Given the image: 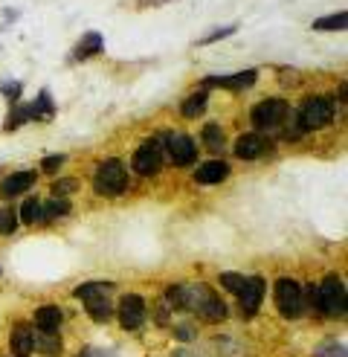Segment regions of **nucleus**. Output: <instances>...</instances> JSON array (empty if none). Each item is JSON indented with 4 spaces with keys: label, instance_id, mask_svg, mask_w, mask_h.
I'll return each instance as SVG.
<instances>
[{
    "label": "nucleus",
    "instance_id": "nucleus-1",
    "mask_svg": "<svg viewBox=\"0 0 348 357\" xmlns=\"http://www.w3.org/2000/svg\"><path fill=\"white\" fill-rule=\"evenodd\" d=\"M128 189V169L119 160H104L93 174V192L102 198H116Z\"/></svg>",
    "mask_w": 348,
    "mask_h": 357
},
{
    "label": "nucleus",
    "instance_id": "nucleus-2",
    "mask_svg": "<svg viewBox=\"0 0 348 357\" xmlns=\"http://www.w3.org/2000/svg\"><path fill=\"white\" fill-rule=\"evenodd\" d=\"M296 119H299L302 131L325 128V125H331V119H334V99H328V96H310V99H305Z\"/></svg>",
    "mask_w": 348,
    "mask_h": 357
},
{
    "label": "nucleus",
    "instance_id": "nucleus-3",
    "mask_svg": "<svg viewBox=\"0 0 348 357\" xmlns=\"http://www.w3.org/2000/svg\"><path fill=\"white\" fill-rule=\"evenodd\" d=\"M317 311L328 317L345 314V284L340 276H325L322 284H317Z\"/></svg>",
    "mask_w": 348,
    "mask_h": 357
},
{
    "label": "nucleus",
    "instance_id": "nucleus-4",
    "mask_svg": "<svg viewBox=\"0 0 348 357\" xmlns=\"http://www.w3.org/2000/svg\"><path fill=\"white\" fill-rule=\"evenodd\" d=\"M276 305L282 311V317L296 319L305 314V296H302V284L293 279H278L276 282Z\"/></svg>",
    "mask_w": 348,
    "mask_h": 357
},
{
    "label": "nucleus",
    "instance_id": "nucleus-5",
    "mask_svg": "<svg viewBox=\"0 0 348 357\" xmlns=\"http://www.w3.org/2000/svg\"><path fill=\"white\" fill-rule=\"evenodd\" d=\"M287 114H290V108L285 99H264L253 108V125L258 131H276L278 125L287 119Z\"/></svg>",
    "mask_w": 348,
    "mask_h": 357
},
{
    "label": "nucleus",
    "instance_id": "nucleus-6",
    "mask_svg": "<svg viewBox=\"0 0 348 357\" xmlns=\"http://www.w3.org/2000/svg\"><path fill=\"white\" fill-rule=\"evenodd\" d=\"M131 166H134L136 174H143V177H151V174L160 172V166H163V149H160V142H157V139L143 142V146L134 151Z\"/></svg>",
    "mask_w": 348,
    "mask_h": 357
},
{
    "label": "nucleus",
    "instance_id": "nucleus-7",
    "mask_svg": "<svg viewBox=\"0 0 348 357\" xmlns=\"http://www.w3.org/2000/svg\"><path fill=\"white\" fill-rule=\"evenodd\" d=\"M261 299H264V279L261 276H250L244 279L241 291H238V302H241V314L253 317L261 308Z\"/></svg>",
    "mask_w": 348,
    "mask_h": 357
},
{
    "label": "nucleus",
    "instance_id": "nucleus-8",
    "mask_svg": "<svg viewBox=\"0 0 348 357\" xmlns=\"http://www.w3.org/2000/svg\"><path fill=\"white\" fill-rule=\"evenodd\" d=\"M119 323H122V328H128V331H134V328H139L145 323V302H143V296H136V294L122 296V302H119Z\"/></svg>",
    "mask_w": 348,
    "mask_h": 357
},
{
    "label": "nucleus",
    "instance_id": "nucleus-9",
    "mask_svg": "<svg viewBox=\"0 0 348 357\" xmlns=\"http://www.w3.org/2000/svg\"><path fill=\"white\" fill-rule=\"evenodd\" d=\"M168 157L174 166H191L198 160V146L195 139L186 134H171L168 137Z\"/></svg>",
    "mask_w": 348,
    "mask_h": 357
},
{
    "label": "nucleus",
    "instance_id": "nucleus-10",
    "mask_svg": "<svg viewBox=\"0 0 348 357\" xmlns=\"http://www.w3.org/2000/svg\"><path fill=\"white\" fill-rule=\"evenodd\" d=\"M267 149H270V142L261 134H241L235 139V157H241V160H255V157L264 154Z\"/></svg>",
    "mask_w": 348,
    "mask_h": 357
},
{
    "label": "nucleus",
    "instance_id": "nucleus-11",
    "mask_svg": "<svg viewBox=\"0 0 348 357\" xmlns=\"http://www.w3.org/2000/svg\"><path fill=\"white\" fill-rule=\"evenodd\" d=\"M32 186H35V172H15L0 183V198H15V195L29 192Z\"/></svg>",
    "mask_w": 348,
    "mask_h": 357
},
{
    "label": "nucleus",
    "instance_id": "nucleus-12",
    "mask_svg": "<svg viewBox=\"0 0 348 357\" xmlns=\"http://www.w3.org/2000/svg\"><path fill=\"white\" fill-rule=\"evenodd\" d=\"M255 79H258L255 70H244V73H235V76H209L206 84L226 87V91H244V87H253Z\"/></svg>",
    "mask_w": 348,
    "mask_h": 357
},
{
    "label": "nucleus",
    "instance_id": "nucleus-13",
    "mask_svg": "<svg viewBox=\"0 0 348 357\" xmlns=\"http://www.w3.org/2000/svg\"><path fill=\"white\" fill-rule=\"evenodd\" d=\"M226 177H230V166H226L223 160H209V163L198 166V172H195V181L203 183V186L221 183V181H226Z\"/></svg>",
    "mask_w": 348,
    "mask_h": 357
},
{
    "label": "nucleus",
    "instance_id": "nucleus-14",
    "mask_svg": "<svg viewBox=\"0 0 348 357\" xmlns=\"http://www.w3.org/2000/svg\"><path fill=\"white\" fill-rule=\"evenodd\" d=\"M32 343H35V334H32L29 326H15V328H12V334H9V349H12L15 357H29L32 349H35Z\"/></svg>",
    "mask_w": 348,
    "mask_h": 357
},
{
    "label": "nucleus",
    "instance_id": "nucleus-15",
    "mask_svg": "<svg viewBox=\"0 0 348 357\" xmlns=\"http://www.w3.org/2000/svg\"><path fill=\"white\" fill-rule=\"evenodd\" d=\"M61 317L64 314H61L58 305H44V308L35 311V328H38V331H58Z\"/></svg>",
    "mask_w": 348,
    "mask_h": 357
},
{
    "label": "nucleus",
    "instance_id": "nucleus-16",
    "mask_svg": "<svg viewBox=\"0 0 348 357\" xmlns=\"http://www.w3.org/2000/svg\"><path fill=\"white\" fill-rule=\"evenodd\" d=\"M104 50V38L99 32H87L84 38L79 41V47H76V52L73 56L79 59V61H84V59H90V56H99V52Z\"/></svg>",
    "mask_w": 348,
    "mask_h": 357
},
{
    "label": "nucleus",
    "instance_id": "nucleus-17",
    "mask_svg": "<svg viewBox=\"0 0 348 357\" xmlns=\"http://www.w3.org/2000/svg\"><path fill=\"white\" fill-rule=\"evenodd\" d=\"M166 302L174 311H191V284H171Z\"/></svg>",
    "mask_w": 348,
    "mask_h": 357
},
{
    "label": "nucleus",
    "instance_id": "nucleus-18",
    "mask_svg": "<svg viewBox=\"0 0 348 357\" xmlns=\"http://www.w3.org/2000/svg\"><path fill=\"white\" fill-rule=\"evenodd\" d=\"M198 314L206 319V323H221V319H226V305H223V299H218L215 294H209L203 299V305L198 308Z\"/></svg>",
    "mask_w": 348,
    "mask_h": 357
},
{
    "label": "nucleus",
    "instance_id": "nucleus-19",
    "mask_svg": "<svg viewBox=\"0 0 348 357\" xmlns=\"http://www.w3.org/2000/svg\"><path fill=\"white\" fill-rule=\"evenodd\" d=\"M26 111H29V119H52V114H56V105H52V96L49 91H41L38 99H35L32 105H26Z\"/></svg>",
    "mask_w": 348,
    "mask_h": 357
},
{
    "label": "nucleus",
    "instance_id": "nucleus-20",
    "mask_svg": "<svg viewBox=\"0 0 348 357\" xmlns=\"http://www.w3.org/2000/svg\"><path fill=\"white\" fill-rule=\"evenodd\" d=\"M32 346L38 349L41 354H47V357H56V354H61V337L56 331H41V334H35Z\"/></svg>",
    "mask_w": 348,
    "mask_h": 357
},
{
    "label": "nucleus",
    "instance_id": "nucleus-21",
    "mask_svg": "<svg viewBox=\"0 0 348 357\" xmlns=\"http://www.w3.org/2000/svg\"><path fill=\"white\" fill-rule=\"evenodd\" d=\"M87 314H90V319H96V323H108V319L113 317V305L108 302V296L87 299Z\"/></svg>",
    "mask_w": 348,
    "mask_h": 357
},
{
    "label": "nucleus",
    "instance_id": "nucleus-22",
    "mask_svg": "<svg viewBox=\"0 0 348 357\" xmlns=\"http://www.w3.org/2000/svg\"><path fill=\"white\" fill-rule=\"evenodd\" d=\"M111 288H113L111 282H84V284H79V288H76V296L84 299V302L87 299H99V296H108Z\"/></svg>",
    "mask_w": 348,
    "mask_h": 357
},
{
    "label": "nucleus",
    "instance_id": "nucleus-23",
    "mask_svg": "<svg viewBox=\"0 0 348 357\" xmlns=\"http://www.w3.org/2000/svg\"><path fill=\"white\" fill-rule=\"evenodd\" d=\"M206 102H209V96H206V91H200V93H191L186 102H183V116L186 119H195V116H200L203 111H206Z\"/></svg>",
    "mask_w": 348,
    "mask_h": 357
},
{
    "label": "nucleus",
    "instance_id": "nucleus-24",
    "mask_svg": "<svg viewBox=\"0 0 348 357\" xmlns=\"http://www.w3.org/2000/svg\"><path fill=\"white\" fill-rule=\"evenodd\" d=\"M203 146L209 151H221L223 149V131H221V125H215V122L203 125Z\"/></svg>",
    "mask_w": 348,
    "mask_h": 357
},
{
    "label": "nucleus",
    "instance_id": "nucleus-25",
    "mask_svg": "<svg viewBox=\"0 0 348 357\" xmlns=\"http://www.w3.org/2000/svg\"><path fill=\"white\" fill-rule=\"evenodd\" d=\"M44 218H64L70 215V201L67 198H52L49 204H41Z\"/></svg>",
    "mask_w": 348,
    "mask_h": 357
},
{
    "label": "nucleus",
    "instance_id": "nucleus-26",
    "mask_svg": "<svg viewBox=\"0 0 348 357\" xmlns=\"http://www.w3.org/2000/svg\"><path fill=\"white\" fill-rule=\"evenodd\" d=\"M348 24V15L345 12H337V15H328V17H319V21H313V29L317 32H325V29H345Z\"/></svg>",
    "mask_w": 348,
    "mask_h": 357
},
{
    "label": "nucleus",
    "instance_id": "nucleus-27",
    "mask_svg": "<svg viewBox=\"0 0 348 357\" xmlns=\"http://www.w3.org/2000/svg\"><path fill=\"white\" fill-rule=\"evenodd\" d=\"M17 218L21 221H26V224H35V221H44V212H41V204L38 201H26L24 206H21V212H17Z\"/></svg>",
    "mask_w": 348,
    "mask_h": 357
},
{
    "label": "nucleus",
    "instance_id": "nucleus-28",
    "mask_svg": "<svg viewBox=\"0 0 348 357\" xmlns=\"http://www.w3.org/2000/svg\"><path fill=\"white\" fill-rule=\"evenodd\" d=\"M26 119H29L26 105H17V102H15V108H12V111H9V116H6V131H17Z\"/></svg>",
    "mask_w": 348,
    "mask_h": 357
},
{
    "label": "nucleus",
    "instance_id": "nucleus-29",
    "mask_svg": "<svg viewBox=\"0 0 348 357\" xmlns=\"http://www.w3.org/2000/svg\"><path fill=\"white\" fill-rule=\"evenodd\" d=\"M17 229V212L15 209H3L0 212V236H12Z\"/></svg>",
    "mask_w": 348,
    "mask_h": 357
},
{
    "label": "nucleus",
    "instance_id": "nucleus-30",
    "mask_svg": "<svg viewBox=\"0 0 348 357\" xmlns=\"http://www.w3.org/2000/svg\"><path fill=\"white\" fill-rule=\"evenodd\" d=\"M79 189V181H73V177H64V181H56L52 183V198H67L70 192Z\"/></svg>",
    "mask_w": 348,
    "mask_h": 357
},
{
    "label": "nucleus",
    "instance_id": "nucleus-31",
    "mask_svg": "<svg viewBox=\"0 0 348 357\" xmlns=\"http://www.w3.org/2000/svg\"><path fill=\"white\" fill-rule=\"evenodd\" d=\"M317 357H345V346L337 343V340H331V343H322L317 349Z\"/></svg>",
    "mask_w": 348,
    "mask_h": 357
},
{
    "label": "nucleus",
    "instance_id": "nucleus-32",
    "mask_svg": "<svg viewBox=\"0 0 348 357\" xmlns=\"http://www.w3.org/2000/svg\"><path fill=\"white\" fill-rule=\"evenodd\" d=\"M244 284V276L241 273H221V288H226L230 294H238Z\"/></svg>",
    "mask_w": 348,
    "mask_h": 357
},
{
    "label": "nucleus",
    "instance_id": "nucleus-33",
    "mask_svg": "<svg viewBox=\"0 0 348 357\" xmlns=\"http://www.w3.org/2000/svg\"><path fill=\"white\" fill-rule=\"evenodd\" d=\"M0 93L9 96V102H17L21 99V82H3L0 84Z\"/></svg>",
    "mask_w": 348,
    "mask_h": 357
},
{
    "label": "nucleus",
    "instance_id": "nucleus-34",
    "mask_svg": "<svg viewBox=\"0 0 348 357\" xmlns=\"http://www.w3.org/2000/svg\"><path fill=\"white\" fill-rule=\"evenodd\" d=\"M232 32H235V24H232V26H221V29H215V32H209L206 38H200V44H212V41H218V38H230Z\"/></svg>",
    "mask_w": 348,
    "mask_h": 357
},
{
    "label": "nucleus",
    "instance_id": "nucleus-35",
    "mask_svg": "<svg viewBox=\"0 0 348 357\" xmlns=\"http://www.w3.org/2000/svg\"><path fill=\"white\" fill-rule=\"evenodd\" d=\"M64 166V154H52V157H44L41 160V169L44 172H56V169H61Z\"/></svg>",
    "mask_w": 348,
    "mask_h": 357
},
{
    "label": "nucleus",
    "instance_id": "nucleus-36",
    "mask_svg": "<svg viewBox=\"0 0 348 357\" xmlns=\"http://www.w3.org/2000/svg\"><path fill=\"white\" fill-rule=\"evenodd\" d=\"M174 337H177V340H183V343H189L191 337H195V328L183 323V326H177V328H174Z\"/></svg>",
    "mask_w": 348,
    "mask_h": 357
},
{
    "label": "nucleus",
    "instance_id": "nucleus-37",
    "mask_svg": "<svg viewBox=\"0 0 348 357\" xmlns=\"http://www.w3.org/2000/svg\"><path fill=\"white\" fill-rule=\"evenodd\" d=\"M76 357H108L104 351H99V349H81Z\"/></svg>",
    "mask_w": 348,
    "mask_h": 357
},
{
    "label": "nucleus",
    "instance_id": "nucleus-38",
    "mask_svg": "<svg viewBox=\"0 0 348 357\" xmlns=\"http://www.w3.org/2000/svg\"><path fill=\"white\" fill-rule=\"evenodd\" d=\"M171 357H195V354H189V351H174Z\"/></svg>",
    "mask_w": 348,
    "mask_h": 357
}]
</instances>
